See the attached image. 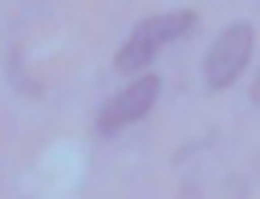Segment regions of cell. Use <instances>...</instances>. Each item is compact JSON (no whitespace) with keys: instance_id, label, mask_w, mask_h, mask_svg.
I'll return each mask as SVG.
<instances>
[{"instance_id":"obj_1","label":"cell","mask_w":260,"mask_h":199,"mask_svg":"<svg viewBox=\"0 0 260 199\" xmlns=\"http://www.w3.org/2000/svg\"><path fill=\"white\" fill-rule=\"evenodd\" d=\"M191 28H195V12H187V8H183V12H162V16L142 20V24L130 28V37L122 41V49H118V57H114V69H122V73L146 69V65L158 57L162 45L187 37Z\"/></svg>"},{"instance_id":"obj_2","label":"cell","mask_w":260,"mask_h":199,"mask_svg":"<svg viewBox=\"0 0 260 199\" xmlns=\"http://www.w3.org/2000/svg\"><path fill=\"white\" fill-rule=\"evenodd\" d=\"M252 45H256V32H252V24H248V20L228 24V28H223V32L211 41L207 61H203L207 89H228V85H232V81L244 73L248 57H252Z\"/></svg>"},{"instance_id":"obj_3","label":"cell","mask_w":260,"mask_h":199,"mask_svg":"<svg viewBox=\"0 0 260 199\" xmlns=\"http://www.w3.org/2000/svg\"><path fill=\"white\" fill-rule=\"evenodd\" d=\"M158 89H162L158 73H146V77L130 81L126 89H118V93L102 106V114H98V130H102V134H118V130H126V126L142 122V118L154 110Z\"/></svg>"},{"instance_id":"obj_4","label":"cell","mask_w":260,"mask_h":199,"mask_svg":"<svg viewBox=\"0 0 260 199\" xmlns=\"http://www.w3.org/2000/svg\"><path fill=\"white\" fill-rule=\"evenodd\" d=\"M252 102L260 106V77H256V85H252Z\"/></svg>"}]
</instances>
